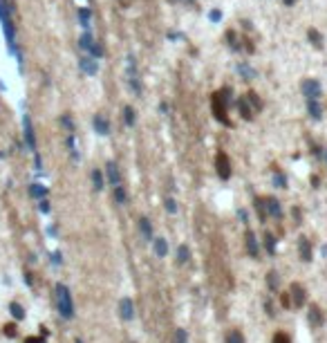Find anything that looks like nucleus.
Instances as JSON below:
<instances>
[{
	"instance_id": "53",
	"label": "nucleus",
	"mask_w": 327,
	"mask_h": 343,
	"mask_svg": "<svg viewBox=\"0 0 327 343\" xmlns=\"http://www.w3.org/2000/svg\"><path fill=\"white\" fill-rule=\"evenodd\" d=\"M171 3H173V0H171Z\"/></svg>"
},
{
	"instance_id": "44",
	"label": "nucleus",
	"mask_w": 327,
	"mask_h": 343,
	"mask_svg": "<svg viewBox=\"0 0 327 343\" xmlns=\"http://www.w3.org/2000/svg\"><path fill=\"white\" fill-rule=\"evenodd\" d=\"M264 310H267V316L269 318H273V305H271V301L264 303Z\"/></svg>"
},
{
	"instance_id": "47",
	"label": "nucleus",
	"mask_w": 327,
	"mask_h": 343,
	"mask_svg": "<svg viewBox=\"0 0 327 343\" xmlns=\"http://www.w3.org/2000/svg\"><path fill=\"white\" fill-rule=\"evenodd\" d=\"M238 215L242 218V222H247V211H238Z\"/></svg>"
},
{
	"instance_id": "46",
	"label": "nucleus",
	"mask_w": 327,
	"mask_h": 343,
	"mask_svg": "<svg viewBox=\"0 0 327 343\" xmlns=\"http://www.w3.org/2000/svg\"><path fill=\"white\" fill-rule=\"evenodd\" d=\"M41 211H43V213H47V211H50V204H47L45 200H41Z\"/></svg>"
},
{
	"instance_id": "25",
	"label": "nucleus",
	"mask_w": 327,
	"mask_h": 343,
	"mask_svg": "<svg viewBox=\"0 0 327 343\" xmlns=\"http://www.w3.org/2000/svg\"><path fill=\"white\" fill-rule=\"evenodd\" d=\"M191 258V249L186 247V245H180L177 247V265H186Z\"/></svg>"
},
{
	"instance_id": "12",
	"label": "nucleus",
	"mask_w": 327,
	"mask_h": 343,
	"mask_svg": "<svg viewBox=\"0 0 327 343\" xmlns=\"http://www.w3.org/2000/svg\"><path fill=\"white\" fill-rule=\"evenodd\" d=\"M264 204H267V213L271 215V218L280 220L282 218V206H280V200H276V197H264Z\"/></svg>"
},
{
	"instance_id": "32",
	"label": "nucleus",
	"mask_w": 327,
	"mask_h": 343,
	"mask_svg": "<svg viewBox=\"0 0 327 343\" xmlns=\"http://www.w3.org/2000/svg\"><path fill=\"white\" fill-rule=\"evenodd\" d=\"M271 343H294V341H291V336L287 334V332H276V334H273V339H271Z\"/></svg>"
},
{
	"instance_id": "42",
	"label": "nucleus",
	"mask_w": 327,
	"mask_h": 343,
	"mask_svg": "<svg viewBox=\"0 0 327 343\" xmlns=\"http://www.w3.org/2000/svg\"><path fill=\"white\" fill-rule=\"evenodd\" d=\"M5 334H7V336H16V325H14V323L5 325Z\"/></svg>"
},
{
	"instance_id": "17",
	"label": "nucleus",
	"mask_w": 327,
	"mask_h": 343,
	"mask_svg": "<svg viewBox=\"0 0 327 343\" xmlns=\"http://www.w3.org/2000/svg\"><path fill=\"white\" fill-rule=\"evenodd\" d=\"M79 65H81V70H83L85 74H90V76H92V74H97V72H99L97 61H94V59H90V56H85V59H81V61H79Z\"/></svg>"
},
{
	"instance_id": "8",
	"label": "nucleus",
	"mask_w": 327,
	"mask_h": 343,
	"mask_svg": "<svg viewBox=\"0 0 327 343\" xmlns=\"http://www.w3.org/2000/svg\"><path fill=\"white\" fill-rule=\"evenodd\" d=\"M298 254H300V260L302 263H311L314 260V249H311V240L300 236L298 238Z\"/></svg>"
},
{
	"instance_id": "24",
	"label": "nucleus",
	"mask_w": 327,
	"mask_h": 343,
	"mask_svg": "<svg viewBox=\"0 0 327 343\" xmlns=\"http://www.w3.org/2000/svg\"><path fill=\"white\" fill-rule=\"evenodd\" d=\"M112 197H114V202H117V204H126V200H128L126 188H123L121 184L112 186Z\"/></svg>"
},
{
	"instance_id": "51",
	"label": "nucleus",
	"mask_w": 327,
	"mask_h": 343,
	"mask_svg": "<svg viewBox=\"0 0 327 343\" xmlns=\"http://www.w3.org/2000/svg\"><path fill=\"white\" fill-rule=\"evenodd\" d=\"M74 343H83V341H81V339H76V341H74Z\"/></svg>"
},
{
	"instance_id": "10",
	"label": "nucleus",
	"mask_w": 327,
	"mask_h": 343,
	"mask_svg": "<svg viewBox=\"0 0 327 343\" xmlns=\"http://www.w3.org/2000/svg\"><path fill=\"white\" fill-rule=\"evenodd\" d=\"M119 316H121L123 321H132L134 318V303L130 296H123L121 301H119Z\"/></svg>"
},
{
	"instance_id": "18",
	"label": "nucleus",
	"mask_w": 327,
	"mask_h": 343,
	"mask_svg": "<svg viewBox=\"0 0 327 343\" xmlns=\"http://www.w3.org/2000/svg\"><path fill=\"white\" fill-rule=\"evenodd\" d=\"M262 240H264V249H267V254L273 258V256H276V236H273L271 231H264Z\"/></svg>"
},
{
	"instance_id": "31",
	"label": "nucleus",
	"mask_w": 327,
	"mask_h": 343,
	"mask_svg": "<svg viewBox=\"0 0 327 343\" xmlns=\"http://www.w3.org/2000/svg\"><path fill=\"white\" fill-rule=\"evenodd\" d=\"M30 193H32L34 197H45L47 195V188L43 186V184H32L30 186Z\"/></svg>"
},
{
	"instance_id": "7",
	"label": "nucleus",
	"mask_w": 327,
	"mask_h": 343,
	"mask_svg": "<svg viewBox=\"0 0 327 343\" xmlns=\"http://www.w3.org/2000/svg\"><path fill=\"white\" fill-rule=\"evenodd\" d=\"M23 130H25V144H27V148L36 153V135H34V126H32L30 115H23Z\"/></svg>"
},
{
	"instance_id": "20",
	"label": "nucleus",
	"mask_w": 327,
	"mask_h": 343,
	"mask_svg": "<svg viewBox=\"0 0 327 343\" xmlns=\"http://www.w3.org/2000/svg\"><path fill=\"white\" fill-rule=\"evenodd\" d=\"M139 231H141V236L146 240H152V224H150V220H148L146 215L139 218Z\"/></svg>"
},
{
	"instance_id": "40",
	"label": "nucleus",
	"mask_w": 327,
	"mask_h": 343,
	"mask_svg": "<svg viewBox=\"0 0 327 343\" xmlns=\"http://www.w3.org/2000/svg\"><path fill=\"white\" fill-rule=\"evenodd\" d=\"M166 211H168V213H175V211H177V204H175V200H173V197H168V200H166Z\"/></svg>"
},
{
	"instance_id": "38",
	"label": "nucleus",
	"mask_w": 327,
	"mask_h": 343,
	"mask_svg": "<svg viewBox=\"0 0 327 343\" xmlns=\"http://www.w3.org/2000/svg\"><path fill=\"white\" fill-rule=\"evenodd\" d=\"M90 52H92L97 59H101V56H103V47H101L99 41H92V45H90Z\"/></svg>"
},
{
	"instance_id": "33",
	"label": "nucleus",
	"mask_w": 327,
	"mask_h": 343,
	"mask_svg": "<svg viewBox=\"0 0 327 343\" xmlns=\"http://www.w3.org/2000/svg\"><path fill=\"white\" fill-rule=\"evenodd\" d=\"M61 126H63L67 133H74V122H72L70 115H61Z\"/></svg>"
},
{
	"instance_id": "2",
	"label": "nucleus",
	"mask_w": 327,
	"mask_h": 343,
	"mask_svg": "<svg viewBox=\"0 0 327 343\" xmlns=\"http://www.w3.org/2000/svg\"><path fill=\"white\" fill-rule=\"evenodd\" d=\"M56 305L63 318H74V303H72V294L65 285H56Z\"/></svg>"
},
{
	"instance_id": "9",
	"label": "nucleus",
	"mask_w": 327,
	"mask_h": 343,
	"mask_svg": "<svg viewBox=\"0 0 327 343\" xmlns=\"http://www.w3.org/2000/svg\"><path fill=\"white\" fill-rule=\"evenodd\" d=\"M300 88H302V94H305L307 99H320V92H323V90H320V83L316 79H305Z\"/></svg>"
},
{
	"instance_id": "49",
	"label": "nucleus",
	"mask_w": 327,
	"mask_h": 343,
	"mask_svg": "<svg viewBox=\"0 0 327 343\" xmlns=\"http://www.w3.org/2000/svg\"><path fill=\"white\" fill-rule=\"evenodd\" d=\"M282 3H285V7H294L296 0H282Z\"/></svg>"
},
{
	"instance_id": "39",
	"label": "nucleus",
	"mask_w": 327,
	"mask_h": 343,
	"mask_svg": "<svg viewBox=\"0 0 327 343\" xmlns=\"http://www.w3.org/2000/svg\"><path fill=\"white\" fill-rule=\"evenodd\" d=\"M9 310H12V314L18 318V321H21V318H25V312H23V307L18 305V303H12V307H9Z\"/></svg>"
},
{
	"instance_id": "34",
	"label": "nucleus",
	"mask_w": 327,
	"mask_h": 343,
	"mask_svg": "<svg viewBox=\"0 0 327 343\" xmlns=\"http://www.w3.org/2000/svg\"><path fill=\"white\" fill-rule=\"evenodd\" d=\"M273 186H278V188H287V177L282 175L280 171H276V175H273Z\"/></svg>"
},
{
	"instance_id": "50",
	"label": "nucleus",
	"mask_w": 327,
	"mask_h": 343,
	"mask_svg": "<svg viewBox=\"0 0 327 343\" xmlns=\"http://www.w3.org/2000/svg\"><path fill=\"white\" fill-rule=\"evenodd\" d=\"M119 3H121V5H123V7H128V0H119Z\"/></svg>"
},
{
	"instance_id": "43",
	"label": "nucleus",
	"mask_w": 327,
	"mask_h": 343,
	"mask_svg": "<svg viewBox=\"0 0 327 343\" xmlns=\"http://www.w3.org/2000/svg\"><path fill=\"white\" fill-rule=\"evenodd\" d=\"M211 21H213V23L222 21V12H220V9H213V12H211Z\"/></svg>"
},
{
	"instance_id": "1",
	"label": "nucleus",
	"mask_w": 327,
	"mask_h": 343,
	"mask_svg": "<svg viewBox=\"0 0 327 343\" xmlns=\"http://www.w3.org/2000/svg\"><path fill=\"white\" fill-rule=\"evenodd\" d=\"M229 103H231V88H222L211 96V112H213V117L222 126H231Z\"/></svg>"
},
{
	"instance_id": "26",
	"label": "nucleus",
	"mask_w": 327,
	"mask_h": 343,
	"mask_svg": "<svg viewBox=\"0 0 327 343\" xmlns=\"http://www.w3.org/2000/svg\"><path fill=\"white\" fill-rule=\"evenodd\" d=\"M123 122H126V126H130V128L137 124V115H134L132 105H123Z\"/></svg>"
},
{
	"instance_id": "15",
	"label": "nucleus",
	"mask_w": 327,
	"mask_h": 343,
	"mask_svg": "<svg viewBox=\"0 0 327 343\" xmlns=\"http://www.w3.org/2000/svg\"><path fill=\"white\" fill-rule=\"evenodd\" d=\"M307 112H309V117L316 119V122L323 117V108H320L318 99H307Z\"/></svg>"
},
{
	"instance_id": "14",
	"label": "nucleus",
	"mask_w": 327,
	"mask_h": 343,
	"mask_svg": "<svg viewBox=\"0 0 327 343\" xmlns=\"http://www.w3.org/2000/svg\"><path fill=\"white\" fill-rule=\"evenodd\" d=\"M92 126H94V130H97L99 135H110V122L103 117V115H94Z\"/></svg>"
},
{
	"instance_id": "36",
	"label": "nucleus",
	"mask_w": 327,
	"mask_h": 343,
	"mask_svg": "<svg viewBox=\"0 0 327 343\" xmlns=\"http://www.w3.org/2000/svg\"><path fill=\"white\" fill-rule=\"evenodd\" d=\"M175 343H189V334H186L184 327H177V332H175Z\"/></svg>"
},
{
	"instance_id": "48",
	"label": "nucleus",
	"mask_w": 327,
	"mask_h": 343,
	"mask_svg": "<svg viewBox=\"0 0 327 343\" xmlns=\"http://www.w3.org/2000/svg\"><path fill=\"white\" fill-rule=\"evenodd\" d=\"M318 182H320V180H318V177H316V175L311 177V184H314V188H318Z\"/></svg>"
},
{
	"instance_id": "37",
	"label": "nucleus",
	"mask_w": 327,
	"mask_h": 343,
	"mask_svg": "<svg viewBox=\"0 0 327 343\" xmlns=\"http://www.w3.org/2000/svg\"><path fill=\"white\" fill-rule=\"evenodd\" d=\"M92 41H94V38H92V36H90V32H85V34H83V36H81L79 45H81V47H83V50H90V45H92Z\"/></svg>"
},
{
	"instance_id": "19",
	"label": "nucleus",
	"mask_w": 327,
	"mask_h": 343,
	"mask_svg": "<svg viewBox=\"0 0 327 343\" xmlns=\"http://www.w3.org/2000/svg\"><path fill=\"white\" fill-rule=\"evenodd\" d=\"M152 249H155V254L159 256V258H166L168 256V240L166 238H155L152 240Z\"/></svg>"
},
{
	"instance_id": "3",
	"label": "nucleus",
	"mask_w": 327,
	"mask_h": 343,
	"mask_svg": "<svg viewBox=\"0 0 327 343\" xmlns=\"http://www.w3.org/2000/svg\"><path fill=\"white\" fill-rule=\"evenodd\" d=\"M289 301H291V307H294V310H300V307H305V303H307V289H305V285H300V283H291L289 285Z\"/></svg>"
},
{
	"instance_id": "16",
	"label": "nucleus",
	"mask_w": 327,
	"mask_h": 343,
	"mask_svg": "<svg viewBox=\"0 0 327 343\" xmlns=\"http://www.w3.org/2000/svg\"><path fill=\"white\" fill-rule=\"evenodd\" d=\"M253 209H256V213H258V220L262 222H267V218H269V213H267V204H264V197H256L253 200Z\"/></svg>"
},
{
	"instance_id": "28",
	"label": "nucleus",
	"mask_w": 327,
	"mask_h": 343,
	"mask_svg": "<svg viewBox=\"0 0 327 343\" xmlns=\"http://www.w3.org/2000/svg\"><path fill=\"white\" fill-rule=\"evenodd\" d=\"M227 343H247L244 341V334L238 330V327H233V330H229L227 334Z\"/></svg>"
},
{
	"instance_id": "27",
	"label": "nucleus",
	"mask_w": 327,
	"mask_h": 343,
	"mask_svg": "<svg viewBox=\"0 0 327 343\" xmlns=\"http://www.w3.org/2000/svg\"><path fill=\"white\" fill-rule=\"evenodd\" d=\"M90 18H92V12H90L88 7H81V9H79V21H81V27H85V30H88V27H90Z\"/></svg>"
},
{
	"instance_id": "35",
	"label": "nucleus",
	"mask_w": 327,
	"mask_h": 343,
	"mask_svg": "<svg viewBox=\"0 0 327 343\" xmlns=\"http://www.w3.org/2000/svg\"><path fill=\"white\" fill-rule=\"evenodd\" d=\"M238 72H242V74H244V79H247V81H251L253 76H256V72H253L249 65H244V63H242V65H238Z\"/></svg>"
},
{
	"instance_id": "4",
	"label": "nucleus",
	"mask_w": 327,
	"mask_h": 343,
	"mask_svg": "<svg viewBox=\"0 0 327 343\" xmlns=\"http://www.w3.org/2000/svg\"><path fill=\"white\" fill-rule=\"evenodd\" d=\"M215 173H218L220 180H229L231 177V159L224 151H220L215 155Z\"/></svg>"
},
{
	"instance_id": "23",
	"label": "nucleus",
	"mask_w": 327,
	"mask_h": 343,
	"mask_svg": "<svg viewBox=\"0 0 327 343\" xmlns=\"http://www.w3.org/2000/svg\"><path fill=\"white\" fill-rule=\"evenodd\" d=\"M227 41H229V47H231L233 52H240V50H242V41H240L238 34H235L233 30L227 32Z\"/></svg>"
},
{
	"instance_id": "41",
	"label": "nucleus",
	"mask_w": 327,
	"mask_h": 343,
	"mask_svg": "<svg viewBox=\"0 0 327 343\" xmlns=\"http://www.w3.org/2000/svg\"><path fill=\"white\" fill-rule=\"evenodd\" d=\"M280 303H282V307H291V301H289V292L280 294Z\"/></svg>"
},
{
	"instance_id": "22",
	"label": "nucleus",
	"mask_w": 327,
	"mask_h": 343,
	"mask_svg": "<svg viewBox=\"0 0 327 343\" xmlns=\"http://www.w3.org/2000/svg\"><path fill=\"white\" fill-rule=\"evenodd\" d=\"M278 285H280V278H278V272H276V269H271V272L267 274V287H269V292H273V294H276V292H278Z\"/></svg>"
},
{
	"instance_id": "45",
	"label": "nucleus",
	"mask_w": 327,
	"mask_h": 343,
	"mask_svg": "<svg viewBox=\"0 0 327 343\" xmlns=\"http://www.w3.org/2000/svg\"><path fill=\"white\" fill-rule=\"evenodd\" d=\"M25 343H45V339H38V336H30Z\"/></svg>"
},
{
	"instance_id": "5",
	"label": "nucleus",
	"mask_w": 327,
	"mask_h": 343,
	"mask_svg": "<svg viewBox=\"0 0 327 343\" xmlns=\"http://www.w3.org/2000/svg\"><path fill=\"white\" fill-rule=\"evenodd\" d=\"M244 247H247V254L251 256V258H260V243H258L256 234H253L251 229H247V234H244Z\"/></svg>"
},
{
	"instance_id": "11",
	"label": "nucleus",
	"mask_w": 327,
	"mask_h": 343,
	"mask_svg": "<svg viewBox=\"0 0 327 343\" xmlns=\"http://www.w3.org/2000/svg\"><path fill=\"white\" fill-rule=\"evenodd\" d=\"M235 108H238L240 117H242L244 122H251L253 119V108H251V103L247 101V96H240V99L235 101Z\"/></svg>"
},
{
	"instance_id": "21",
	"label": "nucleus",
	"mask_w": 327,
	"mask_h": 343,
	"mask_svg": "<svg viewBox=\"0 0 327 343\" xmlns=\"http://www.w3.org/2000/svg\"><path fill=\"white\" fill-rule=\"evenodd\" d=\"M307 38H309V43L316 47V50H323V36H320L318 30H314V27L307 30Z\"/></svg>"
},
{
	"instance_id": "6",
	"label": "nucleus",
	"mask_w": 327,
	"mask_h": 343,
	"mask_svg": "<svg viewBox=\"0 0 327 343\" xmlns=\"http://www.w3.org/2000/svg\"><path fill=\"white\" fill-rule=\"evenodd\" d=\"M307 323H309L311 327H323L325 325V314L320 310L316 303H311L309 305V312H307Z\"/></svg>"
},
{
	"instance_id": "29",
	"label": "nucleus",
	"mask_w": 327,
	"mask_h": 343,
	"mask_svg": "<svg viewBox=\"0 0 327 343\" xmlns=\"http://www.w3.org/2000/svg\"><path fill=\"white\" fill-rule=\"evenodd\" d=\"M244 96H247V101L251 103V108H253V110H260V108H262V101H260V96H258L256 92H247Z\"/></svg>"
},
{
	"instance_id": "13",
	"label": "nucleus",
	"mask_w": 327,
	"mask_h": 343,
	"mask_svg": "<svg viewBox=\"0 0 327 343\" xmlns=\"http://www.w3.org/2000/svg\"><path fill=\"white\" fill-rule=\"evenodd\" d=\"M105 173H108V182H110L112 186L121 184V173H119V168H117V164H114V162H108V164H105Z\"/></svg>"
},
{
	"instance_id": "30",
	"label": "nucleus",
	"mask_w": 327,
	"mask_h": 343,
	"mask_svg": "<svg viewBox=\"0 0 327 343\" xmlns=\"http://www.w3.org/2000/svg\"><path fill=\"white\" fill-rule=\"evenodd\" d=\"M92 184H94V188H97V191H101V188H103V175H101L99 168H94V171H92Z\"/></svg>"
},
{
	"instance_id": "52",
	"label": "nucleus",
	"mask_w": 327,
	"mask_h": 343,
	"mask_svg": "<svg viewBox=\"0 0 327 343\" xmlns=\"http://www.w3.org/2000/svg\"><path fill=\"white\" fill-rule=\"evenodd\" d=\"M325 162H327V148H325Z\"/></svg>"
}]
</instances>
